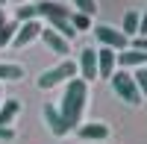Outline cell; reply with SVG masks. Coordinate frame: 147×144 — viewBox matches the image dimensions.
<instances>
[{"instance_id":"obj_1","label":"cell","mask_w":147,"mask_h":144,"mask_svg":"<svg viewBox=\"0 0 147 144\" xmlns=\"http://www.w3.org/2000/svg\"><path fill=\"white\" fill-rule=\"evenodd\" d=\"M85 106H88V82L74 77L71 82H65V94H62V103H59V115H62L68 129H77L82 124Z\"/></svg>"},{"instance_id":"obj_2","label":"cell","mask_w":147,"mask_h":144,"mask_svg":"<svg viewBox=\"0 0 147 144\" xmlns=\"http://www.w3.org/2000/svg\"><path fill=\"white\" fill-rule=\"evenodd\" d=\"M74 77H77V62H71V59H62L56 68L41 71V77L35 79V85H38L41 91H50V88H56V85H62V82H71Z\"/></svg>"},{"instance_id":"obj_3","label":"cell","mask_w":147,"mask_h":144,"mask_svg":"<svg viewBox=\"0 0 147 144\" xmlns=\"http://www.w3.org/2000/svg\"><path fill=\"white\" fill-rule=\"evenodd\" d=\"M109 82H112V91H115L127 106H138V103H141V91H138L136 77H132L129 71H124V68L115 71V74L109 77Z\"/></svg>"},{"instance_id":"obj_4","label":"cell","mask_w":147,"mask_h":144,"mask_svg":"<svg viewBox=\"0 0 147 144\" xmlns=\"http://www.w3.org/2000/svg\"><path fill=\"white\" fill-rule=\"evenodd\" d=\"M94 38L100 41V47H109V50H115V53H121V50L129 47V38L118 27H109V24H97L94 27Z\"/></svg>"},{"instance_id":"obj_5","label":"cell","mask_w":147,"mask_h":144,"mask_svg":"<svg viewBox=\"0 0 147 144\" xmlns=\"http://www.w3.org/2000/svg\"><path fill=\"white\" fill-rule=\"evenodd\" d=\"M77 74H80V79H85V82L97 79V50H94V47H82V50H80Z\"/></svg>"},{"instance_id":"obj_6","label":"cell","mask_w":147,"mask_h":144,"mask_svg":"<svg viewBox=\"0 0 147 144\" xmlns=\"http://www.w3.org/2000/svg\"><path fill=\"white\" fill-rule=\"evenodd\" d=\"M41 35V24L38 21H24V24H18V32H15V38H12V47H27V44H32L35 38Z\"/></svg>"},{"instance_id":"obj_7","label":"cell","mask_w":147,"mask_h":144,"mask_svg":"<svg viewBox=\"0 0 147 144\" xmlns=\"http://www.w3.org/2000/svg\"><path fill=\"white\" fill-rule=\"evenodd\" d=\"M41 118H44L47 129H50V133H53L56 138H62V135H68V133H71V129L65 127V121H62V115H59V106H53V103H44Z\"/></svg>"},{"instance_id":"obj_8","label":"cell","mask_w":147,"mask_h":144,"mask_svg":"<svg viewBox=\"0 0 147 144\" xmlns=\"http://www.w3.org/2000/svg\"><path fill=\"white\" fill-rule=\"evenodd\" d=\"M38 38L47 44V50H53V53H59V56H68L71 53V41L68 38H62L56 30H50V27H41V35Z\"/></svg>"},{"instance_id":"obj_9","label":"cell","mask_w":147,"mask_h":144,"mask_svg":"<svg viewBox=\"0 0 147 144\" xmlns=\"http://www.w3.org/2000/svg\"><path fill=\"white\" fill-rule=\"evenodd\" d=\"M115 65H118V53L109 50V47H100V50H97V77L109 79L115 74Z\"/></svg>"},{"instance_id":"obj_10","label":"cell","mask_w":147,"mask_h":144,"mask_svg":"<svg viewBox=\"0 0 147 144\" xmlns=\"http://www.w3.org/2000/svg\"><path fill=\"white\" fill-rule=\"evenodd\" d=\"M77 133L82 141H106L109 138V127L103 121H91V124H80Z\"/></svg>"},{"instance_id":"obj_11","label":"cell","mask_w":147,"mask_h":144,"mask_svg":"<svg viewBox=\"0 0 147 144\" xmlns=\"http://www.w3.org/2000/svg\"><path fill=\"white\" fill-rule=\"evenodd\" d=\"M118 65L124 71H129V68H147V53L136 50V47H127V50L118 53Z\"/></svg>"},{"instance_id":"obj_12","label":"cell","mask_w":147,"mask_h":144,"mask_svg":"<svg viewBox=\"0 0 147 144\" xmlns=\"http://www.w3.org/2000/svg\"><path fill=\"white\" fill-rule=\"evenodd\" d=\"M18 115H21V100H6L3 97V103H0V127H12Z\"/></svg>"},{"instance_id":"obj_13","label":"cell","mask_w":147,"mask_h":144,"mask_svg":"<svg viewBox=\"0 0 147 144\" xmlns=\"http://www.w3.org/2000/svg\"><path fill=\"white\" fill-rule=\"evenodd\" d=\"M15 79H24V68L15 62H0V85L3 82H15Z\"/></svg>"},{"instance_id":"obj_14","label":"cell","mask_w":147,"mask_h":144,"mask_svg":"<svg viewBox=\"0 0 147 144\" xmlns=\"http://www.w3.org/2000/svg\"><path fill=\"white\" fill-rule=\"evenodd\" d=\"M15 32H18V21H6V24H0V47H9L12 38H15Z\"/></svg>"},{"instance_id":"obj_15","label":"cell","mask_w":147,"mask_h":144,"mask_svg":"<svg viewBox=\"0 0 147 144\" xmlns=\"http://www.w3.org/2000/svg\"><path fill=\"white\" fill-rule=\"evenodd\" d=\"M121 32H124L127 38L138 35V12H127V15H124V27H121Z\"/></svg>"},{"instance_id":"obj_16","label":"cell","mask_w":147,"mask_h":144,"mask_svg":"<svg viewBox=\"0 0 147 144\" xmlns=\"http://www.w3.org/2000/svg\"><path fill=\"white\" fill-rule=\"evenodd\" d=\"M24 21H38V6L35 3H21L18 6V24Z\"/></svg>"},{"instance_id":"obj_17","label":"cell","mask_w":147,"mask_h":144,"mask_svg":"<svg viewBox=\"0 0 147 144\" xmlns=\"http://www.w3.org/2000/svg\"><path fill=\"white\" fill-rule=\"evenodd\" d=\"M71 27L77 30V35H80V32H85V30L91 27V18L82 15V12H71Z\"/></svg>"},{"instance_id":"obj_18","label":"cell","mask_w":147,"mask_h":144,"mask_svg":"<svg viewBox=\"0 0 147 144\" xmlns=\"http://www.w3.org/2000/svg\"><path fill=\"white\" fill-rule=\"evenodd\" d=\"M136 85H138V91H141V100H147V68H136Z\"/></svg>"},{"instance_id":"obj_19","label":"cell","mask_w":147,"mask_h":144,"mask_svg":"<svg viewBox=\"0 0 147 144\" xmlns=\"http://www.w3.org/2000/svg\"><path fill=\"white\" fill-rule=\"evenodd\" d=\"M74 6H77V12H82V15H94L97 12V0H74Z\"/></svg>"},{"instance_id":"obj_20","label":"cell","mask_w":147,"mask_h":144,"mask_svg":"<svg viewBox=\"0 0 147 144\" xmlns=\"http://www.w3.org/2000/svg\"><path fill=\"white\" fill-rule=\"evenodd\" d=\"M129 47H136V50H141V53H147V35H136V41H132Z\"/></svg>"},{"instance_id":"obj_21","label":"cell","mask_w":147,"mask_h":144,"mask_svg":"<svg viewBox=\"0 0 147 144\" xmlns=\"http://www.w3.org/2000/svg\"><path fill=\"white\" fill-rule=\"evenodd\" d=\"M138 35H147V9L138 15Z\"/></svg>"},{"instance_id":"obj_22","label":"cell","mask_w":147,"mask_h":144,"mask_svg":"<svg viewBox=\"0 0 147 144\" xmlns=\"http://www.w3.org/2000/svg\"><path fill=\"white\" fill-rule=\"evenodd\" d=\"M15 138V129L12 127H0V141H12Z\"/></svg>"},{"instance_id":"obj_23","label":"cell","mask_w":147,"mask_h":144,"mask_svg":"<svg viewBox=\"0 0 147 144\" xmlns=\"http://www.w3.org/2000/svg\"><path fill=\"white\" fill-rule=\"evenodd\" d=\"M0 24H6V15H3V6H0Z\"/></svg>"},{"instance_id":"obj_24","label":"cell","mask_w":147,"mask_h":144,"mask_svg":"<svg viewBox=\"0 0 147 144\" xmlns=\"http://www.w3.org/2000/svg\"><path fill=\"white\" fill-rule=\"evenodd\" d=\"M0 103H3V85H0Z\"/></svg>"},{"instance_id":"obj_25","label":"cell","mask_w":147,"mask_h":144,"mask_svg":"<svg viewBox=\"0 0 147 144\" xmlns=\"http://www.w3.org/2000/svg\"><path fill=\"white\" fill-rule=\"evenodd\" d=\"M15 3H27V0H15Z\"/></svg>"},{"instance_id":"obj_26","label":"cell","mask_w":147,"mask_h":144,"mask_svg":"<svg viewBox=\"0 0 147 144\" xmlns=\"http://www.w3.org/2000/svg\"><path fill=\"white\" fill-rule=\"evenodd\" d=\"M32 3H41V0H32Z\"/></svg>"},{"instance_id":"obj_27","label":"cell","mask_w":147,"mask_h":144,"mask_svg":"<svg viewBox=\"0 0 147 144\" xmlns=\"http://www.w3.org/2000/svg\"><path fill=\"white\" fill-rule=\"evenodd\" d=\"M0 6H3V0H0Z\"/></svg>"}]
</instances>
